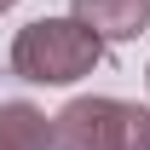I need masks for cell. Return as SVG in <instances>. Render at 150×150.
<instances>
[{
    "label": "cell",
    "instance_id": "7a4b0ae2",
    "mask_svg": "<svg viewBox=\"0 0 150 150\" xmlns=\"http://www.w3.org/2000/svg\"><path fill=\"white\" fill-rule=\"evenodd\" d=\"M104 12L98 18V29L104 35H133L139 23H144V12H150V0H81V12Z\"/></svg>",
    "mask_w": 150,
    "mask_h": 150
},
{
    "label": "cell",
    "instance_id": "6da1fadb",
    "mask_svg": "<svg viewBox=\"0 0 150 150\" xmlns=\"http://www.w3.org/2000/svg\"><path fill=\"white\" fill-rule=\"evenodd\" d=\"M93 58H98V40L81 23H35L18 40V69L29 81H75Z\"/></svg>",
    "mask_w": 150,
    "mask_h": 150
}]
</instances>
